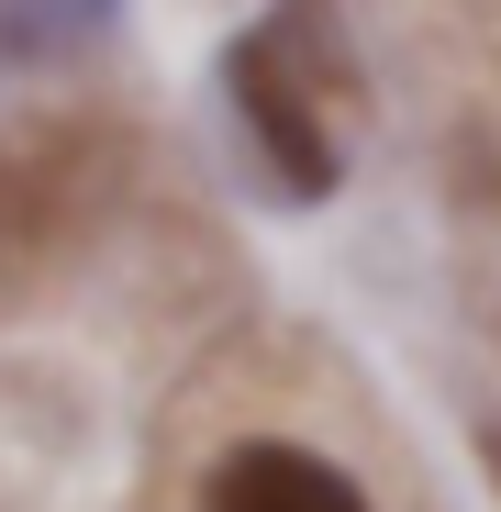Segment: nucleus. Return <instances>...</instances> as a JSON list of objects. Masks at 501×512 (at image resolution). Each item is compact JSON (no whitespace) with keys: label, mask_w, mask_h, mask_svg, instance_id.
Wrapping results in <instances>:
<instances>
[{"label":"nucleus","mask_w":501,"mask_h":512,"mask_svg":"<svg viewBox=\"0 0 501 512\" xmlns=\"http://www.w3.org/2000/svg\"><path fill=\"white\" fill-rule=\"evenodd\" d=\"M223 90H234L245 134L268 145V167H279V190H290V201H323L334 179H346V134H334L346 34H334V12H323V0H279L257 34H234Z\"/></svg>","instance_id":"obj_1"},{"label":"nucleus","mask_w":501,"mask_h":512,"mask_svg":"<svg viewBox=\"0 0 501 512\" xmlns=\"http://www.w3.org/2000/svg\"><path fill=\"white\" fill-rule=\"evenodd\" d=\"M201 512H368V490L334 468V457H312V446L257 435V446H223Z\"/></svg>","instance_id":"obj_2"},{"label":"nucleus","mask_w":501,"mask_h":512,"mask_svg":"<svg viewBox=\"0 0 501 512\" xmlns=\"http://www.w3.org/2000/svg\"><path fill=\"white\" fill-rule=\"evenodd\" d=\"M112 12V0H0V45H67V34H90Z\"/></svg>","instance_id":"obj_3"}]
</instances>
